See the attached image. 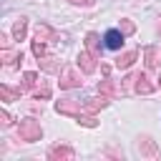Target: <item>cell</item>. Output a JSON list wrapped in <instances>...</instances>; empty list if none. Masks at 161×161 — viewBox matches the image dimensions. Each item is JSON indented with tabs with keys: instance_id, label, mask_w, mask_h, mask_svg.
<instances>
[{
	"instance_id": "cell-5",
	"label": "cell",
	"mask_w": 161,
	"mask_h": 161,
	"mask_svg": "<svg viewBox=\"0 0 161 161\" xmlns=\"http://www.w3.org/2000/svg\"><path fill=\"white\" fill-rule=\"evenodd\" d=\"M48 158H50V161H70V158H73V148L65 146V143H58V146H53V148L48 151Z\"/></svg>"
},
{
	"instance_id": "cell-23",
	"label": "cell",
	"mask_w": 161,
	"mask_h": 161,
	"mask_svg": "<svg viewBox=\"0 0 161 161\" xmlns=\"http://www.w3.org/2000/svg\"><path fill=\"white\" fill-rule=\"evenodd\" d=\"M0 121H3V123H10V116H8V111H5V108L0 111Z\"/></svg>"
},
{
	"instance_id": "cell-6",
	"label": "cell",
	"mask_w": 161,
	"mask_h": 161,
	"mask_svg": "<svg viewBox=\"0 0 161 161\" xmlns=\"http://www.w3.org/2000/svg\"><path fill=\"white\" fill-rule=\"evenodd\" d=\"M143 55H146V68L148 70H161V53H158L156 45H148L143 50Z\"/></svg>"
},
{
	"instance_id": "cell-8",
	"label": "cell",
	"mask_w": 161,
	"mask_h": 161,
	"mask_svg": "<svg viewBox=\"0 0 161 161\" xmlns=\"http://www.w3.org/2000/svg\"><path fill=\"white\" fill-rule=\"evenodd\" d=\"M103 40H106V48L118 50V48H121V43H123V33H121V30H108V33L103 35Z\"/></svg>"
},
{
	"instance_id": "cell-1",
	"label": "cell",
	"mask_w": 161,
	"mask_h": 161,
	"mask_svg": "<svg viewBox=\"0 0 161 161\" xmlns=\"http://www.w3.org/2000/svg\"><path fill=\"white\" fill-rule=\"evenodd\" d=\"M55 111H58V113H65V116H73V118H75L78 123H83L86 128H96V126H98V121L93 118V113H88L86 106L78 103V101H58V103H55Z\"/></svg>"
},
{
	"instance_id": "cell-13",
	"label": "cell",
	"mask_w": 161,
	"mask_h": 161,
	"mask_svg": "<svg viewBox=\"0 0 161 161\" xmlns=\"http://www.w3.org/2000/svg\"><path fill=\"white\" fill-rule=\"evenodd\" d=\"M30 93H33L35 101H45V98H50V86L48 83H35V88Z\"/></svg>"
},
{
	"instance_id": "cell-15",
	"label": "cell",
	"mask_w": 161,
	"mask_h": 161,
	"mask_svg": "<svg viewBox=\"0 0 161 161\" xmlns=\"http://www.w3.org/2000/svg\"><path fill=\"white\" fill-rule=\"evenodd\" d=\"M98 91H101L103 96H121V93H123V91H121L118 86H113L111 80H101V83H98Z\"/></svg>"
},
{
	"instance_id": "cell-18",
	"label": "cell",
	"mask_w": 161,
	"mask_h": 161,
	"mask_svg": "<svg viewBox=\"0 0 161 161\" xmlns=\"http://www.w3.org/2000/svg\"><path fill=\"white\" fill-rule=\"evenodd\" d=\"M138 151L141 153H148V156H156V146H153L151 138H141L138 141Z\"/></svg>"
},
{
	"instance_id": "cell-4",
	"label": "cell",
	"mask_w": 161,
	"mask_h": 161,
	"mask_svg": "<svg viewBox=\"0 0 161 161\" xmlns=\"http://www.w3.org/2000/svg\"><path fill=\"white\" fill-rule=\"evenodd\" d=\"M153 88H156V83L146 73H133V91L136 93H151Z\"/></svg>"
},
{
	"instance_id": "cell-22",
	"label": "cell",
	"mask_w": 161,
	"mask_h": 161,
	"mask_svg": "<svg viewBox=\"0 0 161 161\" xmlns=\"http://www.w3.org/2000/svg\"><path fill=\"white\" fill-rule=\"evenodd\" d=\"M70 3H73V5H83V8H91L96 0H70Z\"/></svg>"
},
{
	"instance_id": "cell-14",
	"label": "cell",
	"mask_w": 161,
	"mask_h": 161,
	"mask_svg": "<svg viewBox=\"0 0 161 161\" xmlns=\"http://www.w3.org/2000/svg\"><path fill=\"white\" fill-rule=\"evenodd\" d=\"M86 48H88L91 53L101 55V38H98L96 33H88V35H86Z\"/></svg>"
},
{
	"instance_id": "cell-10",
	"label": "cell",
	"mask_w": 161,
	"mask_h": 161,
	"mask_svg": "<svg viewBox=\"0 0 161 161\" xmlns=\"http://www.w3.org/2000/svg\"><path fill=\"white\" fill-rule=\"evenodd\" d=\"M136 58H138V53H136V50H126V53H121V55L116 58V68H118V70H123V68H131Z\"/></svg>"
},
{
	"instance_id": "cell-11",
	"label": "cell",
	"mask_w": 161,
	"mask_h": 161,
	"mask_svg": "<svg viewBox=\"0 0 161 161\" xmlns=\"http://www.w3.org/2000/svg\"><path fill=\"white\" fill-rule=\"evenodd\" d=\"M83 106H86V111H88V113H96V111H101V108H106V106H108V98H106V96H101V98H86V101H83Z\"/></svg>"
},
{
	"instance_id": "cell-20",
	"label": "cell",
	"mask_w": 161,
	"mask_h": 161,
	"mask_svg": "<svg viewBox=\"0 0 161 161\" xmlns=\"http://www.w3.org/2000/svg\"><path fill=\"white\" fill-rule=\"evenodd\" d=\"M33 53H35V58H43L45 55V45H43V40H33Z\"/></svg>"
},
{
	"instance_id": "cell-12",
	"label": "cell",
	"mask_w": 161,
	"mask_h": 161,
	"mask_svg": "<svg viewBox=\"0 0 161 161\" xmlns=\"http://www.w3.org/2000/svg\"><path fill=\"white\" fill-rule=\"evenodd\" d=\"M35 38H38V40H55L58 33H55L53 28H48L45 23H40V25L35 28Z\"/></svg>"
},
{
	"instance_id": "cell-7",
	"label": "cell",
	"mask_w": 161,
	"mask_h": 161,
	"mask_svg": "<svg viewBox=\"0 0 161 161\" xmlns=\"http://www.w3.org/2000/svg\"><path fill=\"white\" fill-rule=\"evenodd\" d=\"M96 53H91V50H83L80 55H78V68L83 70V73H93L96 70Z\"/></svg>"
},
{
	"instance_id": "cell-17",
	"label": "cell",
	"mask_w": 161,
	"mask_h": 161,
	"mask_svg": "<svg viewBox=\"0 0 161 161\" xmlns=\"http://www.w3.org/2000/svg\"><path fill=\"white\" fill-rule=\"evenodd\" d=\"M35 83H38V75H35L33 70L23 73V91H33V88H35Z\"/></svg>"
},
{
	"instance_id": "cell-16",
	"label": "cell",
	"mask_w": 161,
	"mask_h": 161,
	"mask_svg": "<svg viewBox=\"0 0 161 161\" xmlns=\"http://www.w3.org/2000/svg\"><path fill=\"white\" fill-rule=\"evenodd\" d=\"M25 33H28V23L20 18V20L13 25V38H15V40H23V38H25Z\"/></svg>"
},
{
	"instance_id": "cell-2",
	"label": "cell",
	"mask_w": 161,
	"mask_h": 161,
	"mask_svg": "<svg viewBox=\"0 0 161 161\" xmlns=\"http://www.w3.org/2000/svg\"><path fill=\"white\" fill-rule=\"evenodd\" d=\"M18 136H20V141H28V143H33V141H40V136H43V128H40V123H38V121H33V118H25V121H20V126H18Z\"/></svg>"
},
{
	"instance_id": "cell-3",
	"label": "cell",
	"mask_w": 161,
	"mask_h": 161,
	"mask_svg": "<svg viewBox=\"0 0 161 161\" xmlns=\"http://www.w3.org/2000/svg\"><path fill=\"white\" fill-rule=\"evenodd\" d=\"M83 80H80V73L75 68H63L60 70V88H78Z\"/></svg>"
},
{
	"instance_id": "cell-9",
	"label": "cell",
	"mask_w": 161,
	"mask_h": 161,
	"mask_svg": "<svg viewBox=\"0 0 161 161\" xmlns=\"http://www.w3.org/2000/svg\"><path fill=\"white\" fill-rule=\"evenodd\" d=\"M38 65H40L43 70H48V73H58V70H63L60 60H55L53 55H43V58H38Z\"/></svg>"
},
{
	"instance_id": "cell-19",
	"label": "cell",
	"mask_w": 161,
	"mask_h": 161,
	"mask_svg": "<svg viewBox=\"0 0 161 161\" xmlns=\"http://www.w3.org/2000/svg\"><path fill=\"white\" fill-rule=\"evenodd\" d=\"M18 96H20V93L10 91L8 86H0V98H3V101H18Z\"/></svg>"
},
{
	"instance_id": "cell-21",
	"label": "cell",
	"mask_w": 161,
	"mask_h": 161,
	"mask_svg": "<svg viewBox=\"0 0 161 161\" xmlns=\"http://www.w3.org/2000/svg\"><path fill=\"white\" fill-rule=\"evenodd\" d=\"M118 30H121L123 35H131V33L136 30V25H133L131 20H121V28H118Z\"/></svg>"
}]
</instances>
